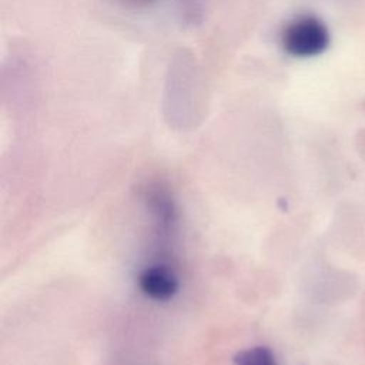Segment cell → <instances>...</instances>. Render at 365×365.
<instances>
[{
  "instance_id": "1",
  "label": "cell",
  "mask_w": 365,
  "mask_h": 365,
  "mask_svg": "<svg viewBox=\"0 0 365 365\" xmlns=\"http://www.w3.org/2000/svg\"><path fill=\"white\" fill-rule=\"evenodd\" d=\"M281 44L289 56L298 58L315 57L329 46V31L318 17L301 16L285 26Z\"/></svg>"
},
{
  "instance_id": "2",
  "label": "cell",
  "mask_w": 365,
  "mask_h": 365,
  "mask_svg": "<svg viewBox=\"0 0 365 365\" xmlns=\"http://www.w3.org/2000/svg\"><path fill=\"white\" fill-rule=\"evenodd\" d=\"M137 282L141 292L154 301H168L180 288V281L174 271L160 264L145 267L140 272Z\"/></svg>"
},
{
  "instance_id": "3",
  "label": "cell",
  "mask_w": 365,
  "mask_h": 365,
  "mask_svg": "<svg viewBox=\"0 0 365 365\" xmlns=\"http://www.w3.org/2000/svg\"><path fill=\"white\" fill-rule=\"evenodd\" d=\"M234 365H277L272 351L267 346H252L234 356Z\"/></svg>"
},
{
  "instance_id": "4",
  "label": "cell",
  "mask_w": 365,
  "mask_h": 365,
  "mask_svg": "<svg viewBox=\"0 0 365 365\" xmlns=\"http://www.w3.org/2000/svg\"><path fill=\"white\" fill-rule=\"evenodd\" d=\"M125 6L128 7H134V9H140V7H145L148 4H151L155 0H121Z\"/></svg>"
}]
</instances>
